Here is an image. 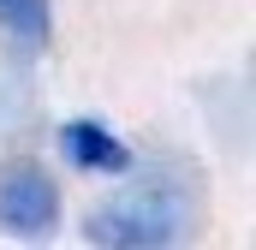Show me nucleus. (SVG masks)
I'll return each mask as SVG.
<instances>
[{
  "label": "nucleus",
  "mask_w": 256,
  "mask_h": 250,
  "mask_svg": "<svg viewBox=\"0 0 256 250\" xmlns=\"http://www.w3.org/2000/svg\"><path fill=\"white\" fill-rule=\"evenodd\" d=\"M60 179L36 161L0 167V232L6 238H48L60 226Z\"/></svg>",
  "instance_id": "2"
},
{
  "label": "nucleus",
  "mask_w": 256,
  "mask_h": 250,
  "mask_svg": "<svg viewBox=\"0 0 256 250\" xmlns=\"http://www.w3.org/2000/svg\"><path fill=\"white\" fill-rule=\"evenodd\" d=\"M0 36L12 54H42L54 36V6L48 0H0Z\"/></svg>",
  "instance_id": "4"
},
{
  "label": "nucleus",
  "mask_w": 256,
  "mask_h": 250,
  "mask_svg": "<svg viewBox=\"0 0 256 250\" xmlns=\"http://www.w3.org/2000/svg\"><path fill=\"white\" fill-rule=\"evenodd\" d=\"M202 214V185L185 161H131L120 185L84 214V244L96 250H173L196 232Z\"/></svg>",
  "instance_id": "1"
},
{
  "label": "nucleus",
  "mask_w": 256,
  "mask_h": 250,
  "mask_svg": "<svg viewBox=\"0 0 256 250\" xmlns=\"http://www.w3.org/2000/svg\"><path fill=\"white\" fill-rule=\"evenodd\" d=\"M54 149H60V161L72 173H84V179H120L131 161V143L114 131L108 120H90V114H78V120H66L54 131Z\"/></svg>",
  "instance_id": "3"
}]
</instances>
